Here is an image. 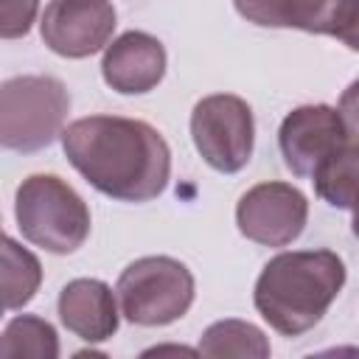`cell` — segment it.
Wrapping results in <instances>:
<instances>
[{"mask_svg":"<svg viewBox=\"0 0 359 359\" xmlns=\"http://www.w3.org/2000/svg\"><path fill=\"white\" fill-rule=\"evenodd\" d=\"M309 219L306 196L289 182H258L236 205L241 236L264 247L292 244Z\"/></svg>","mask_w":359,"mask_h":359,"instance_id":"9c48e42d","label":"cell"},{"mask_svg":"<svg viewBox=\"0 0 359 359\" xmlns=\"http://www.w3.org/2000/svg\"><path fill=\"white\" fill-rule=\"evenodd\" d=\"M342 107L328 104H306L292 109L278 132V146L283 154L286 168L300 177L311 180L325 163L339 157L345 149L356 146V109H353V87L345 95Z\"/></svg>","mask_w":359,"mask_h":359,"instance_id":"5b68a950","label":"cell"},{"mask_svg":"<svg viewBox=\"0 0 359 359\" xmlns=\"http://www.w3.org/2000/svg\"><path fill=\"white\" fill-rule=\"evenodd\" d=\"M345 286V264L331 250L275 255L255 280V309L283 337L314 328Z\"/></svg>","mask_w":359,"mask_h":359,"instance_id":"7a4b0ae2","label":"cell"},{"mask_svg":"<svg viewBox=\"0 0 359 359\" xmlns=\"http://www.w3.org/2000/svg\"><path fill=\"white\" fill-rule=\"evenodd\" d=\"M101 73L104 81L121 95L149 93L165 76V48L151 34L126 31L112 45H107Z\"/></svg>","mask_w":359,"mask_h":359,"instance_id":"8fae6325","label":"cell"},{"mask_svg":"<svg viewBox=\"0 0 359 359\" xmlns=\"http://www.w3.org/2000/svg\"><path fill=\"white\" fill-rule=\"evenodd\" d=\"M356 154L359 149H345L339 157L325 163L320 171L311 174L317 196H323L328 205L351 210L353 208V188H356Z\"/></svg>","mask_w":359,"mask_h":359,"instance_id":"2e32d148","label":"cell"},{"mask_svg":"<svg viewBox=\"0 0 359 359\" xmlns=\"http://www.w3.org/2000/svg\"><path fill=\"white\" fill-rule=\"evenodd\" d=\"M199 353L202 356H210V359H227V356L266 359L272 353V348H269V339L264 337V331L255 328L252 323H244V320H219V323H213L202 334Z\"/></svg>","mask_w":359,"mask_h":359,"instance_id":"5bb4252c","label":"cell"},{"mask_svg":"<svg viewBox=\"0 0 359 359\" xmlns=\"http://www.w3.org/2000/svg\"><path fill=\"white\" fill-rule=\"evenodd\" d=\"M39 0H0V39H20L31 31Z\"/></svg>","mask_w":359,"mask_h":359,"instance_id":"e0dca14e","label":"cell"},{"mask_svg":"<svg viewBox=\"0 0 359 359\" xmlns=\"http://www.w3.org/2000/svg\"><path fill=\"white\" fill-rule=\"evenodd\" d=\"M70 165L104 196L149 202L160 196L171 174V149L146 121L90 115L62 129Z\"/></svg>","mask_w":359,"mask_h":359,"instance_id":"6da1fadb","label":"cell"},{"mask_svg":"<svg viewBox=\"0 0 359 359\" xmlns=\"http://www.w3.org/2000/svg\"><path fill=\"white\" fill-rule=\"evenodd\" d=\"M236 11L264 28H300L359 48V0H233Z\"/></svg>","mask_w":359,"mask_h":359,"instance_id":"ba28073f","label":"cell"},{"mask_svg":"<svg viewBox=\"0 0 359 359\" xmlns=\"http://www.w3.org/2000/svg\"><path fill=\"white\" fill-rule=\"evenodd\" d=\"M45 45L65 59L98 53L115 31L109 0H50L39 22Z\"/></svg>","mask_w":359,"mask_h":359,"instance_id":"30bf717a","label":"cell"},{"mask_svg":"<svg viewBox=\"0 0 359 359\" xmlns=\"http://www.w3.org/2000/svg\"><path fill=\"white\" fill-rule=\"evenodd\" d=\"M59 337L53 325L34 314L14 317L0 334V359H56Z\"/></svg>","mask_w":359,"mask_h":359,"instance_id":"9a60e30c","label":"cell"},{"mask_svg":"<svg viewBox=\"0 0 359 359\" xmlns=\"http://www.w3.org/2000/svg\"><path fill=\"white\" fill-rule=\"evenodd\" d=\"M191 137L210 168L222 174L241 171L250 163L255 143L250 104L230 93L205 95L191 112Z\"/></svg>","mask_w":359,"mask_h":359,"instance_id":"52a82bcc","label":"cell"},{"mask_svg":"<svg viewBox=\"0 0 359 359\" xmlns=\"http://www.w3.org/2000/svg\"><path fill=\"white\" fill-rule=\"evenodd\" d=\"M121 314L135 325H168L194 303L191 269L168 255H146L132 261L115 286Z\"/></svg>","mask_w":359,"mask_h":359,"instance_id":"8992f818","label":"cell"},{"mask_svg":"<svg viewBox=\"0 0 359 359\" xmlns=\"http://www.w3.org/2000/svg\"><path fill=\"white\" fill-rule=\"evenodd\" d=\"M59 320L84 342H104L118 331L112 289L95 278H76L59 292Z\"/></svg>","mask_w":359,"mask_h":359,"instance_id":"7c38bea8","label":"cell"},{"mask_svg":"<svg viewBox=\"0 0 359 359\" xmlns=\"http://www.w3.org/2000/svg\"><path fill=\"white\" fill-rule=\"evenodd\" d=\"M70 93L53 76H14L0 84V149L31 154L50 146L67 121Z\"/></svg>","mask_w":359,"mask_h":359,"instance_id":"277c9868","label":"cell"},{"mask_svg":"<svg viewBox=\"0 0 359 359\" xmlns=\"http://www.w3.org/2000/svg\"><path fill=\"white\" fill-rule=\"evenodd\" d=\"M17 227L22 236L53 252H76L90 236V210L84 199L56 174H31L14 196Z\"/></svg>","mask_w":359,"mask_h":359,"instance_id":"3957f363","label":"cell"},{"mask_svg":"<svg viewBox=\"0 0 359 359\" xmlns=\"http://www.w3.org/2000/svg\"><path fill=\"white\" fill-rule=\"evenodd\" d=\"M42 283L39 258L0 233V314L17 311L34 300Z\"/></svg>","mask_w":359,"mask_h":359,"instance_id":"4fadbf2b","label":"cell"}]
</instances>
